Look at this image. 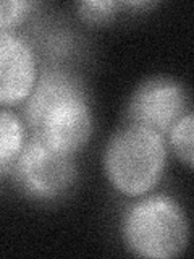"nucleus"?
Instances as JSON below:
<instances>
[{
	"label": "nucleus",
	"instance_id": "nucleus-9",
	"mask_svg": "<svg viewBox=\"0 0 194 259\" xmlns=\"http://www.w3.org/2000/svg\"><path fill=\"white\" fill-rule=\"evenodd\" d=\"M118 7H121V2H115V0H84L76 4V10L84 21L102 24L117 15Z\"/></svg>",
	"mask_w": 194,
	"mask_h": 259
},
{
	"label": "nucleus",
	"instance_id": "nucleus-2",
	"mask_svg": "<svg viewBox=\"0 0 194 259\" xmlns=\"http://www.w3.org/2000/svg\"><path fill=\"white\" fill-rule=\"evenodd\" d=\"M164 135L125 123L110 136L104 151V170L110 185L128 198H139L159 185L167 165Z\"/></svg>",
	"mask_w": 194,
	"mask_h": 259
},
{
	"label": "nucleus",
	"instance_id": "nucleus-8",
	"mask_svg": "<svg viewBox=\"0 0 194 259\" xmlns=\"http://www.w3.org/2000/svg\"><path fill=\"white\" fill-rule=\"evenodd\" d=\"M168 146L183 164L192 168L194 165V113L188 110L176 123L168 130Z\"/></svg>",
	"mask_w": 194,
	"mask_h": 259
},
{
	"label": "nucleus",
	"instance_id": "nucleus-7",
	"mask_svg": "<svg viewBox=\"0 0 194 259\" xmlns=\"http://www.w3.org/2000/svg\"><path fill=\"white\" fill-rule=\"evenodd\" d=\"M26 144V125L23 118L0 109V177L12 174L16 159Z\"/></svg>",
	"mask_w": 194,
	"mask_h": 259
},
{
	"label": "nucleus",
	"instance_id": "nucleus-1",
	"mask_svg": "<svg viewBox=\"0 0 194 259\" xmlns=\"http://www.w3.org/2000/svg\"><path fill=\"white\" fill-rule=\"evenodd\" d=\"M23 121L32 138L71 156L89 143L94 130L86 89L65 70H47L37 76L24 104Z\"/></svg>",
	"mask_w": 194,
	"mask_h": 259
},
{
	"label": "nucleus",
	"instance_id": "nucleus-5",
	"mask_svg": "<svg viewBox=\"0 0 194 259\" xmlns=\"http://www.w3.org/2000/svg\"><path fill=\"white\" fill-rule=\"evenodd\" d=\"M189 109L186 88L175 78L152 76L137 86L126 105V123L167 135Z\"/></svg>",
	"mask_w": 194,
	"mask_h": 259
},
{
	"label": "nucleus",
	"instance_id": "nucleus-10",
	"mask_svg": "<svg viewBox=\"0 0 194 259\" xmlns=\"http://www.w3.org/2000/svg\"><path fill=\"white\" fill-rule=\"evenodd\" d=\"M36 7L31 0H0V31H10Z\"/></svg>",
	"mask_w": 194,
	"mask_h": 259
},
{
	"label": "nucleus",
	"instance_id": "nucleus-3",
	"mask_svg": "<svg viewBox=\"0 0 194 259\" xmlns=\"http://www.w3.org/2000/svg\"><path fill=\"white\" fill-rule=\"evenodd\" d=\"M121 238L137 257L172 259L189 241V222L183 206L168 194L137 199L121 217Z\"/></svg>",
	"mask_w": 194,
	"mask_h": 259
},
{
	"label": "nucleus",
	"instance_id": "nucleus-6",
	"mask_svg": "<svg viewBox=\"0 0 194 259\" xmlns=\"http://www.w3.org/2000/svg\"><path fill=\"white\" fill-rule=\"evenodd\" d=\"M37 81L32 47L13 31H0V105L24 102Z\"/></svg>",
	"mask_w": 194,
	"mask_h": 259
},
{
	"label": "nucleus",
	"instance_id": "nucleus-4",
	"mask_svg": "<svg viewBox=\"0 0 194 259\" xmlns=\"http://www.w3.org/2000/svg\"><path fill=\"white\" fill-rule=\"evenodd\" d=\"M16 188L32 201L52 202L63 198L78 182L75 156L60 152L31 138L12 168Z\"/></svg>",
	"mask_w": 194,
	"mask_h": 259
}]
</instances>
